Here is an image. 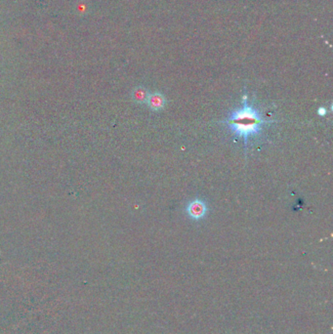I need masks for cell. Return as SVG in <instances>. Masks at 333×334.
Here are the masks:
<instances>
[{
  "label": "cell",
  "instance_id": "cell-1",
  "mask_svg": "<svg viewBox=\"0 0 333 334\" xmlns=\"http://www.w3.org/2000/svg\"><path fill=\"white\" fill-rule=\"evenodd\" d=\"M226 123L233 133L243 137L245 144H247L248 138L260 133L261 126L268 122L262 118L260 112L256 109L245 103L242 109L235 110L231 113Z\"/></svg>",
  "mask_w": 333,
  "mask_h": 334
},
{
  "label": "cell",
  "instance_id": "cell-2",
  "mask_svg": "<svg viewBox=\"0 0 333 334\" xmlns=\"http://www.w3.org/2000/svg\"><path fill=\"white\" fill-rule=\"evenodd\" d=\"M187 213L189 217L194 220H200L202 219L207 212V206L206 203L202 200H194L191 201L189 204L187 205Z\"/></svg>",
  "mask_w": 333,
  "mask_h": 334
},
{
  "label": "cell",
  "instance_id": "cell-3",
  "mask_svg": "<svg viewBox=\"0 0 333 334\" xmlns=\"http://www.w3.org/2000/svg\"><path fill=\"white\" fill-rule=\"evenodd\" d=\"M165 97L163 94L159 93V92H154V93H150L148 100H147V104L149 106V108L153 111H160L165 107Z\"/></svg>",
  "mask_w": 333,
  "mask_h": 334
},
{
  "label": "cell",
  "instance_id": "cell-4",
  "mask_svg": "<svg viewBox=\"0 0 333 334\" xmlns=\"http://www.w3.org/2000/svg\"><path fill=\"white\" fill-rule=\"evenodd\" d=\"M149 95H150L149 91L146 89L145 87L140 86V87H137V88L134 89L133 93H132V98L138 104H145V103H147Z\"/></svg>",
  "mask_w": 333,
  "mask_h": 334
},
{
  "label": "cell",
  "instance_id": "cell-5",
  "mask_svg": "<svg viewBox=\"0 0 333 334\" xmlns=\"http://www.w3.org/2000/svg\"><path fill=\"white\" fill-rule=\"evenodd\" d=\"M326 112H327V110H326L324 107H320L319 110H318V113H319L320 115H325Z\"/></svg>",
  "mask_w": 333,
  "mask_h": 334
}]
</instances>
